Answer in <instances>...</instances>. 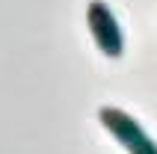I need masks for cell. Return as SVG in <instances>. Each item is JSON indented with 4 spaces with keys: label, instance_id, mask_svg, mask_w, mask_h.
Listing matches in <instances>:
<instances>
[{
    "label": "cell",
    "instance_id": "cell-1",
    "mask_svg": "<svg viewBox=\"0 0 157 154\" xmlns=\"http://www.w3.org/2000/svg\"><path fill=\"white\" fill-rule=\"evenodd\" d=\"M98 121L128 154H157V142L148 137V130L142 128L131 113L119 110V107H101L98 110Z\"/></svg>",
    "mask_w": 157,
    "mask_h": 154
},
{
    "label": "cell",
    "instance_id": "cell-2",
    "mask_svg": "<svg viewBox=\"0 0 157 154\" xmlns=\"http://www.w3.org/2000/svg\"><path fill=\"white\" fill-rule=\"evenodd\" d=\"M86 27L92 33V42L107 60H122L124 56V33L116 12L107 0H89L86 3Z\"/></svg>",
    "mask_w": 157,
    "mask_h": 154
}]
</instances>
